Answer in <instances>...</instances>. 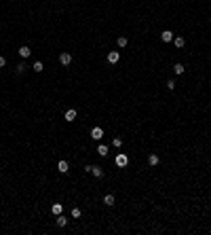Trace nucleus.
<instances>
[{
    "mask_svg": "<svg viewBox=\"0 0 211 235\" xmlns=\"http://www.w3.org/2000/svg\"><path fill=\"white\" fill-rule=\"evenodd\" d=\"M114 161H116V165H118V167H127V165H129V157H127L125 153H118Z\"/></svg>",
    "mask_w": 211,
    "mask_h": 235,
    "instance_id": "1",
    "label": "nucleus"
},
{
    "mask_svg": "<svg viewBox=\"0 0 211 235\" xmlns=\"http://www.w3.org/2000/svg\"><path fill=\"white\" fill-rule=\"evenodd\" d=\"M87 172H91L95 178H104V167H99V165H89Z\"/></svg>",
    "mask_w": 211,
    "mask_h": 235,
    "instance_id": "2",
    "label": "nucleus"
},
{
    "mask_svg": "<svg viewBox=\"0 0 211 235\" xmlns=\"http://www.w3.org/2000/svg\"><path fill=\"white\" fill-rule=\"evenodd\" d=\"M91 138H93V140H101V138H104V129H101V127H93V129H91Z\"/></svg>",
    "mask_w": 211,
    "mask_h": 235,
    "instance_id": "3",
    "label": "nucleus"
},
{
    "mask_svg": "<svg viewBox=\"0 0 211 235\" xmlns=\"http://www.w3.org/2000/svg\"><path fill=\"white\" fill-rule=\"evenodd\" d=\"M59 61H61L63 66H70L72 64V55L70 53H61V55H59Z\"/></svg>",
    "mask_w": 211,
    "mask_h": 235,
    "instance_id": "4",
    "label": "nucleus"
},
{
    "mask_svg": "<svg viewBox=\"0 0 211 235\" xmlns=\"http://www.w3.org/2000/svg\"><path fill=\"white\" fill-rule=\"evenodd\" d=\"M161 38H163V43H171L173 40V32L171 30H165L163 34H161Z\"/></svg>",
    "mask_w": 211,
    "mask_h": 235,
    "instance_id": "5",
    "label": "nucleus"
},
{
    "mask_svg": "<svg viewBox=\"0 0 211 235\" xmlns=\"http://www.w3.org/2000/svg\"><path fill=\"white\" fill-rule=\"evenodd\" d=\"M19 55H21V57H30V55H32V49H30V47H25V45H24V47H19Z\"/></svg>",
    "mask_w": 211,
    "mask_h": 235,
    "instance_id": "6",
    "label": "nucleus"
},
{
    "mask_svg": "<svg viewBox=\"0 0 211 235\" xmlns=\"http://www.w3.org/2000/svg\"><path fill=\"white\" fill-rule=\"evenodd\" d=\"M66 121H68V123H72V121H74V119H76V110H74V108H70V110H66Z\"/></svg>",
    "mask_w": 211,
    "mask_h": 235,
    "instance_id": "7",
    "label": "nucleus"
},
{
    "mask_svg": "<svg viewBox=\"0 0 211 235\" xmlns=\"http://www.w3.org/2000/svg\"><path fill=\"white\" fill-rule=\"evenodd\" d=\"M57 172H59V174H66V172H68V161L61 159V161L57 163Z\"/></svg>",
    "mask_w": 211,
    "mask_h": 235,
    "instance_id": "8",
    "label": "nucleus"
},
{
    "mask_svg": "<svg viewBox=\"0 0 211 235\" xmlns=\"http://www.w3.org/2000/svg\"><path fill=\"white\" fill-rule=\"evenodd\" d=\"M118 57H120V53H118V51H112V53H108V61H110V64H116Z\"/></svg>",
    "mask_w": 211,
    "mask_h": 235,
    "instance_id": "9",
    "label": "nucleus"
},
{
    "mask_svg": "<svg viewBox=\"0 0 211 235\" xmlns=\"http://www.w3.org/2000/svg\"><path fill=\"white\" fill-rule=\"evenodd\" d=\"M116 45H118L120 49H125L127 45H129V40H127V36H118V38H116Z\"/></svg>",
    "mask_w": 211,
    "mask_h": 235,
    "instance_id": "10",
    "label": "nucleus"
},
{
    "mask_svg": "<svg viewBox=\"0 0 211 235\" xmlns=\"http://www.w3.org/2000/svg\"><path fill=\"white\" fill-rule=\"evenodd\" d=\"M173 43H175L177 49H182L184 45H186V38H184V36H175V38H173Z\"/></svg>",
    "mask_w": 211,
    "mask_h": 235,
    "instance_id": "11",
    "label": "nucleus"
},
{
    "mask_svg": "<svg viewBox=\"0 0 211 235\" xmlns=\"http://www.w3.org/2000/svg\"><path fill=\"white\" fill-rule=\"evenodd\" d=\"M114 195H112V193H108V195H104V203L106 206H114Z\"/></svg>",
    "mask_w": 211,
    "mask_h": 235,
    "instance_id": "12",
    "label": "nucleus"
},
{
    "mask_svg": "<svg viewBox=\"0 0 211 235\" xmlns=\"http://www.w3.org/2000/svg\"><path fill=\"white\" fill-rule=\"evenodd\" d=\"M51 212L57 216V214H61V212H63V206H61V203H53V206H51Z\"/></svg>",
    "mask_w": 211,
    "mask_h": 235,
    "instance_id": "13",
    "label": "nucleus"
},
{
    "mask_svg": "<svg viewBox=\"0 0 211 235\" xmlns=\"http://www.w3.org/2000/svg\"><path fill=\"white\" fill-rule=\"evenodd\" d=\"M97 155H99V157H106V155H108V146H106V144H99V146H97Z\"/></svg>",
    "mask_w": 211,
    "mask_h": 235,
    "instance_id": "14",
    "label": "nucleus"
},
{
    "mask_svg": "<svg viewBox=\"0 0 211 235\" xmlns=\"http://www.w3.org/2000/svg\"><path fill=\"white\" fill-rule=\"evenodd\" d=\"M68 224V218L63 214H57V227H66Z\"/></svg>",
    "mask_w": 211,
    "mask_h": 235,
    "instance_id": "15",
    "label": "nucleus"
},
{
    "mask_svg": "<svg viewBox=\"0 0 211 235\" xmlns=\"http://www.w3.org/2000/svg\"><path fill=\"white\" fill-rule=\"evenodd\" d=\"M158 161H161L158 155H150V157H148V163H150V165H158Z\"/></svg>",
    "mask_w": 211,
    "mask_h": 235,
    "instance_id": "16",
    "label": "nucleus"
},
{
    "mask_svg": "<svg viewBox=\"0 0 211 235\" xmlns=\"http://www.w3.org/2000/svg\"><path fill=\"white\" fill-rule=\"evenodd\" d=\"M184 70H186L184 64H175V66H173V72H175V74H184Z\"/></svg>",
    "mask_w": 211,
    "mask_h": 235,
    "instance_id": "17",
    "label": "nucleus"
},
{
    "mask_svg": "<svg viewBox=\"0 0 211 235\" xmlns=\"http://www.w3.org/2000/svg\"><path fill=\"white\" fill-rule=\"evenodd\" d=\"M32 68H34L36 72H42V70H45V66H42V61H34V66H32Z\"/></svg>",
    "mask_w": 211,
    "mask_h": 235,
    "instance_id": "18",
    "label": "nucleus"
},
{
    "mask_svg": "<svg viewBox=\"0 0 211 235\" xmlns=\"http://www.w3.org/2000/svg\"><path fill=\"white\" fill-rule=\"evenodd\" d=\"M80 208H72V218H80Z\"/></svg>",
    "mask_w": 211,
    "mask_h": 235,
    "instance_id": "19",
    "label": "nucleus"
},
{
    "mask_svg": "<svg viewBox=\"0 0 211 235\" xmlns=\"http://www.w3.org/2000/svg\"><path fill=\"white\" fill-rule=\"evenodd\" d=\"M25 68H28V66H25L24 61H21V64L17 66V74H24V72H25Z\"/></svg>",
    "mask_w": 211,
    "mask_h": 235,
    "instance_id": "20",
    "label": "nucleus"
},
{
    "mask_svg": "<svg viewBox=\"0 0 211 235\" xmlns=\"http://www.w3.org/2000/svg\"><path fill=\"white\" fill-rule=\"evenodd\" d=\"M112 144H114L116 148H120V146H123V140H120V138H114V140H112Z\"/></svg>",
    "mask_w": 211,
    "mask_h": 235,
    "instance_id": "21",
    "label": "nucleus"
},
{
    "mask_svg": "<svg viewBox=\"0 0 211 235\" xmlns=\"http://www.w3.org/2000/svg\"><path fill=\"white\" fill-rule=\"evenodd\" d=\"M167 89L173 91V89H175V81H167Z\"/></svg>",
    "mask_w": 211,
    "mask_h": 235,
    "instance_id": "22",
    "label": "nucleus"
},
{
    "mask_svg": "<svg viewBox=\"0 0 211 235\" xmlns=\"http://www.w3.org/2000/svg\"><path fill=\"white\" fill-rule=\"evenodd\" d=\"M4 64H6V59H4L2 55H0V68H4Z\"/></svg>",
    "mask_w": 211,
    "mask_h": 235,
    "instance_id": "23",
    "label": "nucleus"
}]
</instances>
